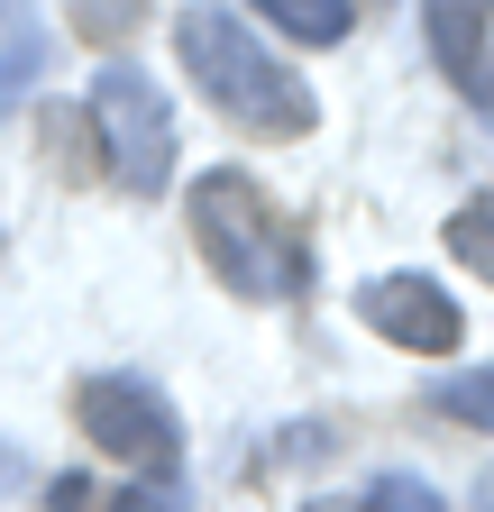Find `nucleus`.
Masks as SVG:
<instances>
[{
    "label": "nucleus",
    "mask_w": 494,
    "mask_h": 512,
    "mask_svg": "<svg viewBox=\"0 0 494 512\" xmlns=\"http://www.w3.org/2000/svg\"><path fill=\"white\" fill-rule=\"evenodd\" d=\"M174 46H183V74H193V92H202L211 110H229L238 128H266V138H312V119H321L312 83L247 37L238 10H220V0L183 10V19H174Z\"/></svg>",
    "instance_id": "obj_1"
},
{
    "label": "nucleus",
    "mask_w": 494,
    "mask_h": 512,
    "mask_svg": "<svg viewBox=\"0 0 494 512\" xmlns=\"http://www.w3.org/2000/svg\"><path fill=\"white\" fill-rule=\"evenodd\" d=\"M193 238H202V266H211L238 302H284V293H293V256H284V229H275V211H266L257 174H238V165L202 174V183H193Z\"/></svg>",
    "instance_id": "obj_2"
},
{
    "label": "nucleus",
    "mask_w": 494,
    "mask_h": 512,
    "mask_svg": "<svg viewBox=\"0 0 494 512\" xmlns=\"http://www.w3.org/2000/svg\"><path fill=\"white\" fill-rule=\"evenodd\" d=\"M92 128H101L110 174L129 192H165L174 183V110H165V92H156V74L138 55H110L92 74Z\"/></svg>",
    "instance_id": "obj_3"
},
{
    "label": "nucleus",
    "mask_w": 494,
    "mask_h": 512,
    "mask_svg": "<svg viewBox=\"0 0 494 512\" xmlns=\"http://www.w3.org/2000/svg\"><path fill=\"white\" fill-rule=\"evenodd\" d=\"M74 421H83V439L101 448V458L147 467V476H165L174 448H183L174 403L156 394L147 375H83V384H74Z\"/></svg>",
    "instance_id": "obj_4"
},
{
    "label": "nucleus",
    "mask_w": 494,
    "mask_h": 512,
    "mask_svg": "<svg viewBox=\"0 0 494 512\" xmlns=\"http://www.w3.org/2000/svg\"><path fill=\"white\" fill-rule=\"evenodd\" d=\"M357 311H366V330H376V339H394L412 357H449L467 339V311L430 284V275H376V284L357 293Z\"/></svg>",
    "instance_id": "obj_5"
},
{
    "label": "nucleus",
    "mask_w": 494,
    "mask_h": 512,
    "mask_svg": "<svg viewBox=\"0 0 494 512\" xmlns=\"http://www.w3.org/2000/svg\"><path fill=\"white\" fill-rule=\"evenodd\" d=\"M421 19H430V55H440V74L494 110V46H485V0H421Z\"/></svg>",
    "instance_id": "obj_6"
},
{
    "label": "nucleus",
    "mask_w": 494,
    "mask_h": 512,
    "mask_svg": "<svg viewBox=\"0 0 494 512\" xmlns=\"http://www.w3.org/2000/svg\"><path fill=\"white\" fill-rule=\"evenodd\" d=\"M46 10L37 0H0V119H10L19 101H28V83L46 74Z\"/></svg>",
    "instance_id": "obj_7"
},
{
    "label": "nucleus",
    "mask_w": 494,
    "mask_h": 512,
    "mask_svg": "<svg viewBox=\"0 0 494 512\" xmlns=\"http://www.w3.org/2000/svg\"><path fill=\"white\" fill-rule=\"evenodd\" d=\"M257 10L293 37V46H339L357 28V0H257Z\"/></svg>",
    "instance_id": "obj_8"
},
{
    "label": "nucleus",
    "mask_w": 494,
    "mask_h": 512,
    "mask_svg": "<svg viewBox=\"0 0 494 512\" xmlns=\"http://www.w3.org/2000/svg\"><path fill=\"white\" fill-rule=\"evenodd\" d=\"M430 412H449V421H467V430L494 439V366H458V375H440V384H430Z\"/></svg>",
    "instance_id": "obj_9"
},
{
    "label": "nucleus",
    "mask_w": 494,
    "mask_h": 512,
    "mask_svg": "<svg viewBox=\"0 0 494 512\" xmlns=\"http://www.w3.org/2000/svg\"><path fill=\"white\" fill-rule=\"evenodd\" d=\"M312 512H449L440 494H430L421 476H376V485H357V494H330Z\"/></svg>",
    "instance_id": "obj_10"
},
{
    "label": "nucleus",
    "mask_w": 494,
    "mask_h": 512,
    "mask_svg": "<svg viewBox=\"0 0 494 512\" xmlns=\"http://www.w3.org/2000/svg\"><path fill=\"white\" fill-rule=\"evenodd\" d=\"M449 247L467 256L476 275H494V192H476V202H467V211L449 220Z\"/></svg>",
    "instance_id": "obj_11"
},
{
    "label": "nucleus",
    "mask_w": 494,
    "mask_h": 512,
    "mask_svg": "<svg viewBox=\"0 0 494 512\" xmlns=\"http://www.w3.org/2000/svg\"><path fill=\"white\" fill-rule=\"evenodd\" d=\"M19 485H28V458H19L10 439H0V494H19Z\"/></svg>",
    "instance_id": "obj_12"
},
{
    "label": "nucleus",
    "mask_w": 494,
    "mask_h": 512,
    "mask_svg": "<svg viewBox=\"0 0 494 512\" xmlns=\"http://www.w3.org/2000/svg\"><path fill=\"white\" fill-rule=\"evenodd\" d=\"M110 512H183V503H174V494H119Z\"/></svg>",
    "instance_id": "obj_13"
},
{
    "label": "nucleus",
    "mask_w": 494,
    "mask_h": 512,
    "mask_svg": "<svg viewBox=\"0 0 494 512\" xmlns=\"http://www.w3.org/2000/svg\"><path fill=\"white\" fill-rule=\"evenodd\" d=\"M485 19H494V0H485Z\"/></svg>",
    "instance_id": "obj_14"
}]
</instances>
